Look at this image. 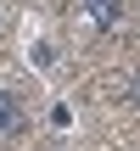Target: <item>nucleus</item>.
Segmentation results:
<instances>
[{"label":"nucleus","instance_id":"nucleus-1","mask_svg":"<svg viewBox=\"0 0 140 151\" xmlns=\"http://www.w3.org/2000/svg\"><path fill=\"white\" fill-rule=\"evenodd\" d=\"M84 22L95 34H112V28L129 22V0H84Z\"/></svg>","mask_w":140,"mask_h":151},{"label":"nucleus","instance_id":"nucleus-2","mask_svg":"<svg viewBox=\"0 0 140 151\" xmlns=\"http://www.w3.org/2000/svg\"><path fill=\"white\" fill-rule=\"evenodd\" d=\"M28 129V112H22V101L11 95V90H0V140H11V134H22Z\"/></svg>","mask_w":140,"mask_h":151},{"label":"nucleus","instance_id":"nucleus-3","mask_svg":"<svg viewBox=\"0 0 140 151\" xmlns=\"http://www.w3.org/2000/svg\"><path fill=\"white\" fill-rule=\"evenodd\" d=\"M123 106H135V112H140V67L123 78Z\"/></svg>","mask_w":140,"mask_h":151}]
</instances>
